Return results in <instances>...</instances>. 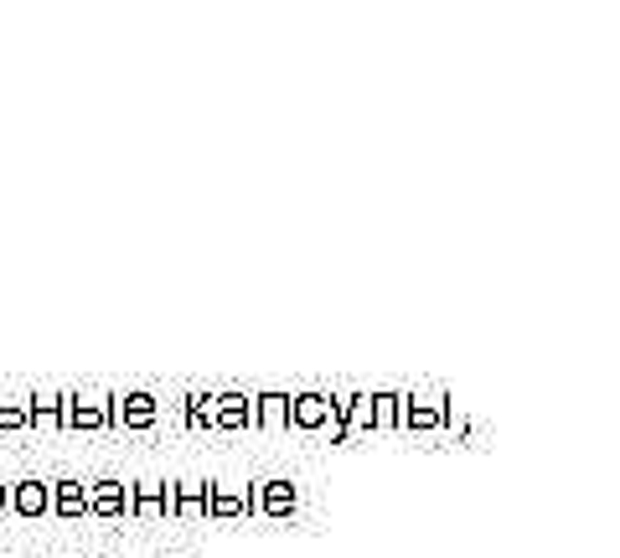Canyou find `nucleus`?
Instances as JSON below:
<instances>
[{"instance_id":"obj_1","label":"nucleus","mask_w":620,"mask_h":558,"mask_svg":"<svg viewBox=\"0 0 620 558\" xmlns=\"http://www.w3.org/2000/svg\"><path fill=\"white\" fill-rule=\"evenodd\" d=\"M290 424H300V429L331 424V429H336V403H331L326 393H300V398H290Z\"/></svg>"},{"instance_id":"obj_2","label":"nucleus","mask_w":620,"mask_h":558,"mask_svg":"<svg viewBox=\"0 0 620 558\" xmlns=\"http://www.w3.org/2000/svg\"><path fill=\"white\" fill-rule=\"evenodd\" d=\"M109 419H119L124 429H150L155 424V398L150 393H124L119 403H109Z\"/></svg>"},{"instance_id":"obj_3","label":"nucleus","mask_w":620,"mask_h":558,"mask_svg":"<svg viewBox=\"0 0 620 558\" xmlns=\"http://www.w3.org/2000/svg\"><path fill=\"white\" fill-rule=\"evenodd\" d=\"M11 512H16V517H42V512H52V486H47V481H16V486H11Z\"/></svg>"},{"instance_id":"obj_4","label":"nucleus","mask_w":620,"mask_h":558,"mask_svg":"<svg viewBox=\"0 0 620 558\" xmlns=\"http://www.w3.org/2000/svg\"><path fill=\"white\" fill-rule=\"evenodd\" d=\"M88 512H93V517H119V512H130V486L99 481V486L88 491Z\"/></svg>"},{"instance_id":"obj_5","label":"nucleus","mask_w":620,"mask_h":558,"mask_svg":"<svg viewBox=\"0 0 620 558\" xmlns=\"http://www.w3.org/2000/svg\"><path fill=\"white\" fill-rule=\"evenodd\" d=\"M254 512H269V517L295 512V486H290V481H264V486L254 491Z\"/></svg>"},{"instance_id":"obj_6","label":"nucleus","mask_w":620,"mask_h":558,"mask_svg":"<svg viewBox=\"0 0 620 558\" xmlns=\"http://www.w3.org/2000/svg\"><path fill=\"white\" fill-rule=\"evenodd\" d=\"M217 409H212V424L217 429H243L248 419H254V403H248L243 393H223V398H212Z\"/></svg>"},{"instance_id":"obj_7","label":"nucleus","mask_w":620,"mask_h":558,"mask_svg":"<svg viewBox=\"0 0 620 558\" xmlns=\"http://www.w3.org/2000/svg\"><path fill=\"white\" fill-rule=\"evenodd\" d=\"M52 512L57 517H83L88 512V486L83 481H57L52 486Z\"/></svg>"},{"instance_id":"obj_8","label":"nucleus","mask_w":620,"mask_h":558,"mask_svg":"<svg viewBox=\"0 0 620 558\" xmlns=\"http://www.w3.org/2000/svg\"><path fill=\"white\" fill-rule=\"evenodd\" d=\"M171 512V486H135L130 491V517H161Z\"/></svg>"},{"instance_id":"obj_9","label":"nucleus","mask_w":620,"mask_h":558,"mask_svg":"<svg viewBox=\"0 0 620 558\" xmlns=\"http://www.w3.org/2000/svg\"><path fill=\"white\" fill-rule=\"evenodd\" d=\"M254 424H264V429L290 424V398L285 393H259L254 398Z\"/></svg>"},{"instance_id":"obj_10","label":"nucleus","mask_w":620,"mask_h":558,"mask_svg":"<svg viewBox=\"0 0 620 558\" xmlns=\"http://www.w3.org/2000/svg\"><path fill=\"white\" fill-rule=\"evenodd\" d=\"M243 512H254V496H233L223 486L207 491V517H243Z\"/></svg>"},{"instance_id":"obj_11","label":"nucleus","mask_w":620,"mask_h":558,"mask_svg":"<svg viewBox=\"0 0 620 558\" xmlns=\"http://www.w3.org/2000/svg\"><path fill=\"white\" fill-rule=\"evenodd\" d=\"M445 419V409H434V403H409V409H403V424L409 429H434Z\"/></svg>"},{"instance_id":"obj_12","label":"nucleus","mask_w":620,"mask_h":558,"mask_svg":"<svg viewBox=\"0 0 620 558\" xmlns=\"http://www.w3.org/2000/svg\"><path fill=\"white\" fill-rule=\"evenodd\" d=\"M0 429H26V403H0Z\"/></svg>"},{"instance_id":"obj_13","label":"nucleus","mask_w":620,"mask_h":558,"mask_svg":"<svg viewBox=\"0 0 620 558\" xmlns=\"http://www.w3.org/2000/svg\"><path fill=\"white\" fill-rule=\"evenodd\" d=\"M186 424H192V429L212 424V398H192V409H186Z\"/></svg>"},{"instance_id":"obj_14","label":"nucleus","mask_w":620,"mask_h":558,"mask_svg":"<svg viewBox=\"0 0 620 558\" xmlns=\"http://www.w3.org/2000/svg\"><path fill=\"white\" fill-rule=\"evenodd\" d=\"M11 507V486H0V512H6Z\"/></svg>"}]
</instances>
